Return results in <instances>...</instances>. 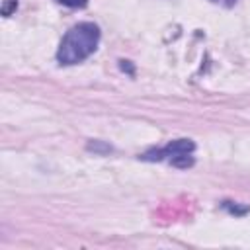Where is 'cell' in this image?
I'll list each match as a JSON object with an SVG mask.
<instances>
[{
    "label": "cell",
    "mask_w": 250,
    "mask_h": 250,
    "mask_svg": "<svg viewBox=\"0 0 250 250\" xmlns=\"http://www.w3.org/2000/svg\"><path fill=\"white\" fill-rule=\"evenodd\" d=\"M98 41H100V29L96 23L92 21L76 23L62 37L57 51V59L61 64H78L96 51Z\"/></svg>",
    "instance_id": "obj_1"
},
{
    "label": "cell",
    "mask_w": 250,
    "mask_h": 250,
    "mask_svg": "<svg viewBox=\"0 0 250 250\" xmlns=\"http://www.w3.org/2000/svg\"><path fill=\"white\" fill-rule=\"evenodd\" d=\"M193 148H195L193 141H189V139H176V141H172V143H168L164 146V152H166V156H174V154H188Z\"/></svg>",
    "instance_id": "obj_2"
},
{
    "label": "cell",
    "mask_w": 250,
    "mask_h": 250,
    "mask_svg": "<svg viewBox=\"0 0 250 250\" xmlns=\"http://www.w3.org/2000/svg\"><path fill=\"white\" fill-rule=\"evenodd\" d=\"M170 164L176 168H188L193 164V156H189V152L188 154H174V156H170Z\"/></svg>",
    "instance_id": "obj_3"
},
{
    "label": "cell",
    "mask_w": 250,
    "mask_h": 250,
    "mask_svg": "<svg viewBox=\"0 0 250 250\" xmlns=\"http://www.w3.org/2000/svg\"><path fill=\"white\" fill-rule=\"evenodd\" d=\"M164 156H166L164 148H152V150H148V152L141 154V158H143V160H148V162H156V160H162Z\"/></svg>",
    "instance_id": "obj_4"
},
{
    "label": "cell",
    "mask_w": 250,
    "mask_h": 250,
    "mask_svg": "<svg viewBox=\"0 0 250 250\" xmlns=\"http://www.w3.org/2000/svg\"><path fill=\"white\" fill-rule=\"evenodd\" d=\"M86 148H88V150H94V152H100V154H105V152L111 150V146L105 145V143H102V141H90V143L86 145Z\"/></svg>",
    "instance_id": "obj_5"
},
{
    "label": "cell",
    "mask_w": 250,
    "mask_h": 250,
    "mask_svg": "<svg viewBox=\"0 0 250 250\" xmlns=\"http://www.w3.org/2000/svg\"><path fill=\"white\" fill-rule=\"evenodd\" d=\"M16 8H18V0H4V4L0 8V14L4 18H8V16H12L16 12Z\"/></svg>",
    "instance_id": "obj_6"
},
{
    "label": "cell",
    "mask_w": 250,
    "mask_h": 250,
    "mask_svg": "<svg viewBox=\"0 0 250 250\" xmlns=\"http://www.w3.org/2000/svg\"><path fill=\"white\" fill-rule=\"evenodd\" d=\"M57 2H61L68 8H84L88 4V0H57Z\"/></svg>",
    "instance_id": "obj_7"
},
{
    "label": "cell",
    "mask_w": 250,
    "mask_h": 250,
    "mask_svg": "<svg viewBox=\"0 0 250 250\" xmlns=\"http://www.w3.org/2000/svg\"><path fill=\"white\" fill-rule=\"evenodd\" d=\"M225 207H227L230 213H234V215H244V213L248 211V207H236V205H230V201H225Z\"/></svg>",
    "instance_id": "obj_8"
},
{
    "label": "cell",
    "mask_w": 250,
    "mask_h": 250,
    "mask_svg": "<svg viewBox=\"0 0 250 250\" xmlns=\"http://www.w3.org/2000/svg\"><path fill=\"white\" fill-rule=\"evenodd\" d=\"M121 70H127L129 74H133V66L129 64V61H121Z\"/></svg>",
    "instance_id": "obj_9"
},
{
    "label": "cell",
    "mask_w": 250,
    "mask_h": 250,
    "mask_svg": "<svg viewBox=\"0 0 250 250\" xmlns=\"http://www.w3.org/2000/svg\"><path fill=\"white\" fill-rule=\"evenodd\" d=\"M232 2H234V0H227V4H229V6H230V4H232Z\"/></svg>",
    "instance_id": "obj_10"
}]
</instances>
